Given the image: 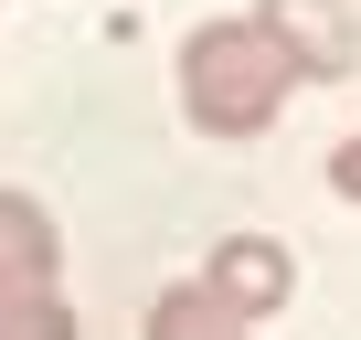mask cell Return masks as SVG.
Segmentation results:
<instances>
[{"instance_id": "obj_7", "label": "cell", "mask_w": 361, "mask_h": 340, "mask_svg": "<svg viewBox=\"0 0 361 340\" xmlns=\"http://www.w3.org/2000/svg\"><path fill=\"white\" fill-rule=\"evenodd\" d=\"M329 192H350V202H361V138H340V149H329Z\"/></svg>"}, {"instance_id": "obj_4", "label": "cell", "mask_w": 361, "mask_h": 340, "mask_svg": "<svg viewBox=\"0 0 361 340\" xmlns=\"http://www.w3.org/2000/svg\"><path fill=\"white\" fill-rule=\"evenodd\" d=\"M54 266H64V245H54L43 202L0 192V308H11V298H54Z\"/></svg>"}, {"instance_id": "obj_1", "label": "cell", "mask_w": 361, "mask_h": 340, "mask_svg": "<svg viewBox=\"0 0 361 340\" xmlns=\"http://www.w3.org/2000/svg\"><path fill=\"white\" fill-rule=\"evenodd\" d=\"M308 75L287 64V43L266 22H202L192 43H180V117H192L202 138H255L276 128V107L298 96Z\"/></svg>"}, {"instance_id": "obj_3", "label": "cell", "mask_w": 361, "mask_h": 340, "mask_svg": "<svg viewBox=\"0 0 361 340\" xmlns=\"http://www.w3.org/2000/svg\"><path fill=\"white\" fill-rule=\"evenodd\" d=\"M202 287H213V298H234L245 319H276V308H287V287H298V266H287V245H266V234H224V245H213V266H202Z\"/></svg>"}, {"instance_id": "obj_2", "label": "cell", "mask_w": 361, "mask_h": 340, "mask_svg": "<svg viewBox=\"0 0 361 340\" xmlns=\"http://www.w3.org/2000/svg\"><path fill=\"white\" fill-rule=\"evenodd\" d=\"M255 22L287 43V64H298L308 85H329V75L361 64V22H350V0H255Z\"/></svg>"}, {"instance_id": "obj_6", "label": "cell", "mask_w": 361, "mask_h": 340, "mask_svg": "<svg viewBox=\"0 0 361 340\" xmlns=\"http://www.w3.org/2000/svg\"><path fill=\"white\" fill-rule=\"evenodd\" d=\"M0 340H75V308L64 298H11L0 308Z\"/></svg>"}, {"instance_id": "obj_5", "label": "cell", "mask_w": 361, "mask_h": 340, "mask_svg": "<svg viewBox=\"0 0 361 340\" xmlns=\"http://www.w3.org/2000/svg\"><path fill=\"white\" fill-rule=\"evenodd\" d=\"M149 340H255V319H245L234 298H213V287L192 277V287L149 298Z\"/></svg>"}]
</instances>
